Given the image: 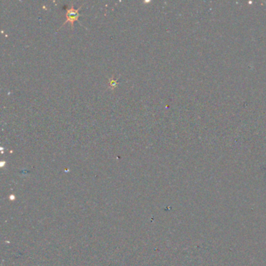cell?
<instances>
[{
    "instance_id": "cell-1",
    "label": "cell",
    "mask_w": 266,
    "mask_h": 266,
    "mask_svg": "<svg viewBox=\"0 0 266 266\" xmlns=\"http://www.w3.org/2000/svg\"><path fill=\"white\" fill-rule=\"evenodd\" d=\"M81 8V6L78 7L77 9H76L73 6V4L72 3L71 6H70L69 7L66 8V20L62 23V27H63L64 25L67 23V22H70L71 23V28H73V23L75 20H78V17H80V14L78 10Z\"/></svg>"
},
{
    "instance_id": "cell-2",
    "label": "cell",
    "mask_w": 266,
    "mask_h": 266,
    "mask_svg": "<svg viewBox=\"0 0 266 266\" xmlns=\"http://www.w3.org/2000/svg\"><path fill=\"white\" fill-rule=\"evenodd\" d=\"M113 77H114L112 76V77H110L109 80V87L112 88V89H114V88L116 87L117 84H118V79L117 80H114Z\"/></svg>"
}]
</instances>
